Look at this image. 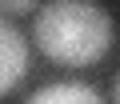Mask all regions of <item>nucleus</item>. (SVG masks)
<instances>
[{
  "label": "nucleus",
  "instance_id": "nucleus-1",
  "mask_svg": "<svg viewBox=\"0 0 120 104\" xmlns=\"http://www.w3.org/2000/svg\"><path fill=\"white\" fill-rule=\"evenodd\" d=\"M32 40L52 64L88 68L112 48V16L96 0H48L36 12Z\"/></svg>",
  "mask_w": 120,
  "mask_h": 104
},
{
  "label": "nucleus",
  "instance_id": "nucleus-2",
  "mask_svg": "<svg viewBox=\"0 0 120 104\" xmlns=\"http://www.w3.org/2000/svg\"><path fill=\"white\" fill-rule=\"evenodd\" d=\"M28 72V40L0 20V96H8Z\"/></svg>",
  "mask_w": 120,
  "mask_h": 104
},
{
  "label": "nucleus",
  "instance_id": "nucleus-3",
  "mask_svg": "<svg viewBox=\"0 0 120 104\" xmlns=\"http://www.w3.org/2000/svg\"><path fill=\"white\" fill-rule=\"evenodd\" d=\"M28 104H104L100 92L92 84H80V80H60V84H44L40 92H32Z\"/></svg>",
  "mask_w": 120,
  "mask_h": 104
},
{
  "label": "nucleus",
  "instance_id": "nucleus-4",
  "mask_svg": "<svg viewBox=\"0 0 120 104\" xmlns=\"http://www.w3.org/2000/svg\"><path fill=\"white\" fill-rule=\"evenodd\" d=\"M32 4L36 0H0V16H24L32 12Z\"/></svg>",
  "mask_w": 120,
  "mask_h": 104
},
{
  "label": "nucleus",
  "instance_id": "nucleus-5",
  "mask_svg": "<svg viewBox=\"0 0 120 104\" xmlns=\"http://www.w3.org/2000/svg\"><path fill=\"white\" fill-rule=\"evenodd\" d=\"M112 104H120V76L112 80Z\"/></svg>",
  "mask_w": 120,
  "mask_h": 104
}]
</instances>
